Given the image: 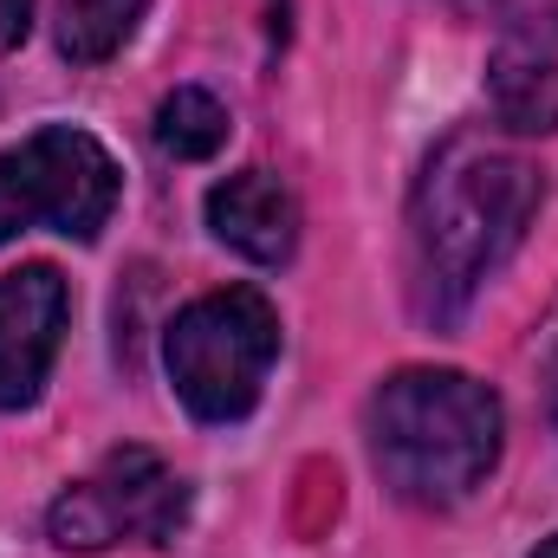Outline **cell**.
Segmentation results:
<instances>
[{
	"instance_id": "obj_1",
	"label": "cell",
	"mask_w": 558,
	"mask_h": 558,
	"mask_svg": "<svg viewBox=\"0 0 558 558\" xmlns=\"http://www.w3.org/2000/svg\"><path fill=\"white\" fill-rule=\"evenodd\" d=\"M539 195L546 182L526 156L487 149L481 137H454L428 162L410 208V299L435 331H448L507 267L539 215Z\"/></svg>"
},
{
	"instance_id": "obj_2",
	"label": "cell",
	"mask_w": 558,
	"mask_h": 558,
	"mask_svg": "<svg viewBox=\"0 0 558 558\" xmlns=\"http://www.w3.org/2000/svg\"><path fill=\"white\" fill-rule=\"evenodd\" d=\"M371 461L397 500L454 507L500 461V397L468 371H397L371 397Z\"/></svg>"
},
{
	"instance_id": "obj_3",
	"label": "cell",
	"mask_w": 558,
	"mask_h": 558,
	"mask_svg": "<svg viewBox=\"0 0 558 558\" xmlns=\"http://www.w3.org/2000/svg\"><path fill=\"white\" fill-rule=\"evenodd\" d=\"M279 357V312L267 292L254 286H228V292H202L195 305L175 312L169 338H162V364L175 397L189 403V416L202 422H241Z\"/></svg>"
},
{
	"instance_id": "obj_4",
	"label": "cell",
	"mask_w": 558,
	"mask_h": 558,
	"mask_svg": "<svg viewBox=\"0 0 558 558\" xmlns=\"http://www.w3.org/2000/svg\"><path fill=\"white\" fill-rule=\"evenodd\" d=\"M118 189H124V175L92 131L46 124L0 156V241H13L26 228L98 241V228L118 208Z\"/></svg>"
},
{
	"instance_id": "obj_5",
	"label": "cell",
	"mask_w": 558,
	"mask_h": 558,
	"mask_svg": "<svg viewBox=\"0 0 558 558\" xmlns=\"http://www.w3.org/2000/svg\"><path fill=\"white\" fill-rule=\"evenodd\" d=\"M189 520V481L149 454V448H111L85 481H72L46 533L59 553H111V546H162Z\"/></svg>"
},
{
	"instance_id": "obj_6",
	"label": "cell",
	"mask_w": 558,
	"mask_h": 558,
	"mask_svg": "<svg viewBox=\"0 0 558 558\" xmlns=\"http://www.w3.org/2000/svg\"><path fill=\"white\" fill-rule=\"evenodd\" d=\"M487 105L507 131H558V7L526 0L500 7V46L487 65Z\"/></svg>"
},
{
	"instance_id": "obj_7",
	"label": "cell",
	"mask_w": 558,
	"mask_h": 558,
	"mask_svg": "<svg viewBox=\"0 0 558 558\" xmlns=\"http://www.w3.org/2000/svg\"><path fill=\"white\" fill-rule=\"evenodd\" d=\"M65 318H72V292L59 267H20L0 279V410L39 403Z\"/></svg>"
},
{
	"instance_id": "obj_8",
	"label": "cell",
	"mask_w": 558,
	"mask_h": 558,
	"mask_svg": "<svg viewBox=\"0 0 558 558\" xmlns=\"http://www.w3.org/2000/svg\"><path fill=\"white\" fill-rule=\"evenodd\" d=\"M208 228L234 254H247L260 267H279L299 247V202H292V189L279 175L241 169V175H228V182L208 189Z\"/></svg>"
},
{
	"instance_id": "obj_9",
	"label": "cell",
	"mask_w": 558,
	"mask_h": 558,
	"mask_svg": "<svg viewBox=\"0 0 558 558\" xmlns=\"http://www.w3.org/2000/svg\"><path fill=\"white\" fill-rule=\"evenodd\" d=\"M149 0H59V52L72 65H105L131 46Z\"/></svg>"
},
{
	"instance_id": "obj_10",
	"label": "cell",
	"mask_w": 558,
	"mask_h": 558,
	"mask_svg": "<svg viewBox=\"0 0 558 558\" xmlns=\"http://www.w3.org/2000/svg\"><path fill=\"white\" fill-rule=\"evenodd\" d=\"M156 143H162V156H175V162H208V156L228 143V111H221L202 85H182V92H169L162 111H156Z\"/></svg>"
},
{
	"instance_id": "obj_11",
	"label": "cell",
	"mask_w": 558,
	"mask_h": 558,
	"mask_svg": "<svg viewBox=\"0 0 558 558\" xmlns=\"http://www.w3.org/2000/svg\"><path fill=\"white\" fill-rule=\"evenodd\" d=\"M33 26V0H0V52H13Z\"/></svg>"
},
{
	"instance_id": "obj_12",
	"label": "cell",
	"mask_w": 558,
	"mask_h": 558,
	"mask_svg": "<svg viewBox=\"0 0 558 558\" xmlns=\"http://www.w3.org/2000/svg\"><path fill=\"white\" fill-rule=\"evenodd\" d=\"M546 403H553V422H558V364H553V384H546Z\"/></svg>"
},
{
	"instance_id": "obj_13",
	"label": "cell",
	"mask_w": 558,
	"mask_h": 558,
	"mask_svg": "<svg viewBox=\"0 0 558 558\" xmlns=\"http://www.w3.org/2000/svg\"><path fill=\"white\" fill-rule=\"evenodd\" d=\"M533 558H558V533H553V539H546V546H539Z\"/></svg>"
},
{
	"instance_id": "obj_14",
	"label": "cell",
	"mask_w": 558,
	"mask_h": 558,
	"mask_svg": "<svg viewBox=\"0 0 558 558\" xmlns=\"http://www.w3.org/2000/svg\"><path fill=\"white\" fill-rule=\"evenodd\" d=\"M481 7H494V13H500V0H481Z\"/></svg>"
}]
</instances>
